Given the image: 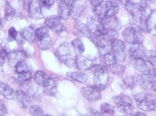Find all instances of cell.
<instances>
[{"label": "cell", "instance_id": "6da1fadb", "mask_svg": "<svg viewBox=\"0 0 156 116\" xmlns=\"http://www.w3.org/2000/svg\"><path fill=\"white\" fill-rule=\"evenodd\" d=\"M118 12V5L115 1H102L96 5L94 8V12L96 17L100 21L107 18L115 16Z\"/></svg>", "mask_w": 156, "mask_h": 116}, {"label": "cell", "instance_id": "7a4b0ae2", "mask_svg": "<svg viewBox=\"0 0 156 116\" xmlns=\"http://www.w3.org/2000/svg\"><path fill=\"white\" fill-rule=\"evenodd\" d=\"M57 55L58 58L69 67H74L76 65L77 52L73 46L69 43L62 44L57 49Z\"/></svg>", "mask_w": 156, "mask_h": 116}, {"label": "cell", "instance_id": "3957f363", "mask_svg": "<svg viewBox=\"0 0 156 116\" xmlns=\"http://www.w3.org/2000/svg\"><path fill=\"white\" fill-rule=\"evenodd\" d=\"M93 72L94 73V83L95 86L99 91H102L107 86L109 81L108 69L105 65H94L92 67Z\"/></svg>", "mask_w": 156, "mask_h": 116}, {"label": "cell", "instance_id": "277c9868", "mask_svg": "<svg viewBox=\"0 0 156 116\" xmlns=\"http://www.w3.org/2000/svg\"><path fill=\"white\" fill-rule=\"evenodd\" d=\"M134 98L138 108L143 111H152L155 109L156 97L153 95L139 93L134 96Z\"/></svg>", "mask_w": 156, "mask_h": 116}, {"label": "cell", "instance_id": "5b68a950", "mask_svg": "<svg viewBox=\"0 0 156 116\" xmlns=\"http://www.w3.org/2000/svg\"><path fill=\"white\" fill-rule=\"evenodd\" d=\"M122 36L126 42L129 44L142 43L144 40L142 31L136 27H129L122 32Z\"/></svg>", "mask_w": 156, "mask_h": 116}, {"label": "cell", "instance_id": "8992f818", "mask_svg": "<svg viewBox=\"0 0 156 116\" xmlns=\"http://www.w3.org/2000/svg\"><path fill=\"white\" fill-rule=\"evenodd\" d=\"M111 44H112V51L117 61H125L127 57V51L123 41L116 38L112 40Z\"/></svg>", "mask_w": 156, "mask_h": 116}, {"label": "cell", "instance_id": "52a82bcc", "mask_svg": "<svg viewBox=\"0 0 156 116\" xmlns=\"http://www.w3.org/2000/svg\"><path fill=\"white\" fill-rule=\"evenodd\" d=\"M115 102H116L117 108L120 112L129 115L133 113V108L132 102L129 97L124 95L118 96L115 98Z\"/></svg>", "mask_w": 156, "mask_h": 116}, {"label": "cell", "instance_id": "ba28073f", "mask_svg": "<svg viewBox=\"0 0 156 116\" xmlns=\"http://www.w3.org/2000/svg\"><path fill=\"white\" fill-rule=\"evenodd\" d=\"M133 65L137 71L142 73H147L153 75L156 71L154 66L150 64L145 58L133 59Z\"/></svg>", "mask_w": 156, "mask_h": 116}, {"label": "cell", "instance_id": "9c48e42d", "mask_svg": "<svg viewBox=\"0 0 156 116\" xmlns=\"http://www.w3.org/2000/svg\"><path fill=\"white\" fill-rule=\"evenodd\" d=\"M82 95L83 97L90 102H96L101 99V91H99L95 86H86L81 89Z\"/></svg>", "mask_w": 156, "mask_h": 116}, {"label": "cell", "instance_id": "30bf717a", "mask_svg": "<svg viewBox=\"0 0 156 116\" xmlns=\"http://www.w3.org/2000/svg\"><path fill=\"white\" fill-rule=\"evenodd\" d=\"M137 83L142 89L145 90H153L156 85V80L153 75L142 73L137 78Z\"/></svg>", "mask_w": 156, "mask_h": 116}, {"label": "cell", "instance_id": "8fae6325", "mask_svg": "<svg viewBox=\"0 0 156 116\" xmlns=\"http://www.w3.org/2000/svg\"><path fill=\"white\" fill-rule=\"evenodd\" d=\"M101 25L107 31H118L121 28V23L115 16L107 18L101 21Z\"/></svg>", "mask_w": 156, "mask_h": 116}, {"label": "cell", "instance_id": "7c38bea8", "mask_svg": "<svg viewBox=\"0 0 156 116\" xmlns=\"http://www.w3.org/2000/svg\"><path fill=\"white\" fill-rule=\"evenodd\" d=\"M145 52L146 50L142 43L130 44L129 54L133 60L138 58H145Z\"/></svg>", "mask_w": 156, "mask_h": 116}, {"label": "cell", "instance_id": "4fadbf2b", "mask_svg": "<svg viewBox=\"0 0 156 116\" xmlns=\"http://www.w3.org/2000/svg\"><path fill=\"white\" fill-rule=\"evenodd\" d=\"M29 15L34 20H40L43 18L42 13V6L39 2H31L29 5Z\"/></svg>", "mask_w": 156, "mask_h": 116}, {"label": "cell", "instance_id": "5bb4252c", "mask_svg": "<svg viewBox=\"0 0 156 116\" xmlns=\"http://www.w3.org/2000/svg\"><path fill=\"white\" fill-rule=\"evenodd\" d=\"M85 7L84 0H74L71 8V15L70 16L73 19H77L83 12Z\"/></svg>", "mask_w": 156, "mask_h": 116}, {"label": "cell", "instance_id": "9a60e30c", "mask_svg": "<svg viewBox=\"0 0 156 116\" xmlns=\"http://www.w3.org/2000/svg\"><path fill=\"white\" fill-rule=\"evenodd\" d=\"M44 25L49 29L61 31L63 26L61 25V18L59 16H50L44 20Z\"/></svg>", "mask_w": 156, "mask_h": 116}, {"label": "cell", "instance_id": "2e32d148", "mask_svg": "<svg viewBox=\"0 0 156 116\" xmlns=\"http://www.w3.org/2000/svg\"><path fill=\"white\" fill-rule=\"evenodd\" d=\"M27 58V55L22 51H13L7 54L9 63L11 66H16L18 62L24 60Z\"/></svg>", "mask_w": 156, "mask_h": 116}, {"label": "cell", "instance_id": "e0dca14e", "mask_svg": "<svg viewBox=\"0 0 156 116\" xmlns=\"http://www.w3.org/2000/svg\"><path fill=\"white\" fill-rule=\"evenodd\" d=\"M95 64L92 60L81 56V55H77L76 58V66L78 69L81 71H88L90 70Z\"/></svg>", "mask_w": 156, "mask_h": 116}, {"label": "cell", "instance_id": "ac0fdd59", "mask_svg": "<svg viewBox=\"0 0 156 116\" xmlns=\"http://www.w3.org/2000/svg\"><path fill=\"white\" fill-rule=\"evenodd\" d=\"M18 104L22 108H27L31 105V100L29 96L23 91H17L15 94Z\"/></svg>", "mask_w": 156, "mask_h": 116}, {"label": "cell", "instance_id": "d6986e66", "mask_svg": "<svg viewBox=\"0 0 156 116\" xmlns=\"http://www.w3.org/2000/svg\"><path fill=\"white\" fill-rule=\"evenodd\" d=\"M43 91L48 96H55L57 91V81L53 77L50 76L43 86Z\"/></svg>", "mask_w": 156, "mask_h": 116}, {"label": "cell", "instance_id": "ffe728a7", "mask_svg": "<svg viewBox=\"0 0 156 116\" xmlns=\"http://www.w3.org/2000/svg\"><path fill=\"white\" fill-rule=\"evenodd\" d=\"M146 29L151 35H156V10H153L146 20Z\"/></svg>", "mask_w": 156, "mask_h": 116}, {"label": "cell", "instance_id": "44dd1931", "mask_svg": "<svg viewBox=\"0 0 156 116\" xmlns=\"http://www.w3.org/2000/svg\"><path fill=\"white\" fill-rule=\"evenodd\" d=\"M72 5L65 2H59L58 16L61 19L67 20L71 15Z\"/></svg>", "mask_w": 156, "mask_h": 116}, {"label": "cell", "instance_id": "7402d4cb", "mask_svg": "<svg viewBox=\"0 0 156 116\" xmlns=\"http://www.w3.org/2000/svg\"><path fill=\"white\" fill-rule=\"evenodd\" d=\"M20 35L28 41L34 42L36 39V31L32 26H27L20 31Z\"/></svg>", "mask_w": 156, "mask_h": 116}, {"label": "cell", "instance_id": "603a6c76", "mask_svg": "<svg viewBox=\"0 0 156 116\" xmlns=\"http://www.w3.org/2000/svg\"><path fill=\"white\" fill-rule=\"evenodd\" d=\"M0 94L7 99H14L16 94L14 90L5 83H0Z\"/></svg>", "mask_w": 156, "mask_h": 116}, {"label": "cell", "instance_id": "cb8c5ba5", "mask_svg": "<svg viewBox=\"0 0 156 116\" xmlns=\"http://www.w3.org/2000/svg\"><path fill=\"white\" fill-rule=\"evenodd\" d=\"M37 44L38 47L40 48L41 50H47V49H50L52 47V45H53L49 34L44 36V37L37 39Z\"/></svg>", "mask_w": 156, "mask_h": 116}, {"label": "cell", "instance_id": "d4e9b609", "mask_svg": "<svg viewBox=\"0 0 156 116\" xmlns=\"http://www.w3.org/2000/svg\"><path fill=\"white\" fill-rule=\"evenodd\" d=\"M100 58H101V62L105 65L110 66L114 65L117 62V60L115 58L114 55H113L112 51L106 53L105 55H100Z\"/></svg>", "mask_w": 156, "mask_h": 116}, {"label": "cell", "instance_id": "484cf974", "mask_svg": "<svg viewBox=\"0 0 156 116\" xmlns=\"http://www.w3.org/2000/svg\"><path fill=\"white\" fill-rule=\"evenodd\" d=\"M50 75H48L45 72L42 71H38L35 73L34 75V81L39 86H43L48 79L49 78Z\"/></svg>", "mask_w": 156, "mask_h": 116}, {"label": "cell", "instance_id": "4316f807", "mask_svg": "<svg viewBox=\"0 0 156 116\" xmlns=\"http://www.w3.org/2000/svg\"><path fill=\"white\" fill-rule=\"evenodd\" d=\"M66 75L74 81L80 83H85L88 78V75L82 72H71V73H68Z\"/></svg>", "mask_w": 156, "mask_h": 116}, {"label": "cell", "instance_id": "83f0119b", "mask_svg": "<svg viewBox=\"0 0 156 116\" xmlns=\"http://www.w3.org/2000/svg\"><path fill=\"white\" fill-rule=\"evenodd\" d=\"M15 69H16V73H24V72H31L32 68L29 62L24 60L18 62L17 65L15 66Z\"/></svg>", "mask_w": 156, "mask_h": 116}, {"label": "cell", "instance_id": "f1b7e54d", "mask_svg": "<svg viewBox=\"0 0 156 116\" xmlns=\"http://www.w3.org/2000/svg\"><path fill=\"white\" fill-rule=\"evenodd\" d=\"M76 28L80 32L82 33L84 36H87L89 38H90L92 36V31L90 30V28L89 27L87 26L86 25L83 24V23H80V22H77L76 23Z\"/></svg>", "mask_w": 156, "mask_h": 116}, {"label": "cell", "instance_id": "f546056e", "mask_svg": "<svg viewBox=\"0 0 156 116\" xmlns=\"http://www.w3.org/2000/svg\"><path fill=\"white\" fill-rule=\"evenodd\" d=\"M4 10H5V18L7 21H9L14 17L15 14H16V10H14L13 7L11 6V5L8 2H5Z\"/></svg>", "mask_w": 156, "mask_h": 116}, {"label": "cell", "instance_id": "4dcf8cb0", "mask_svg": "<svg viewBox=\"0 0 156 116\" xmlns=\"http://www.w3.org/2000/svg\"><path fill=\"white\" fill-rule=\"evenodd\" d=\"M72 45L73 46L76 52L78 53V54L81 55L85 51V46L80 39H78V38L74 39L72 41Z\"/></svg>", "mask_w": 156, "mask_h": 116}, {"label": "cell", "instance_id": "1f68e13d", "mask_svg": "<svg viewBox=\"0 0 156 116\" xmlns=\"http://www.w3.org/2000/svg\"><path fill=\"white\" fill-rule=\"evenodd\" d=\"M31 72H24V73H19L16 75V79L17 82L22 83L26 81L31 80Z\"/></svg>", "mask_w": 156, "mask_h": 116}, {"label": "cell", "instance_id": "d6a6232c", "mask_svg": "<svg viewBox=\"0 0 156 116\" xmlns=\"http://www.w3.org/2000/svg\"><path fill=\"white\" fill-rule=\"evenodd\" d=\"M145 58L150 64L153 66L156 65V51L155 50H149L146 51Z\"/></svg>", "mask_w": 156, "mask_h": 116}, {"label": "cell", "instance_id": "836d02e7", "mask_svg": "<svg viewBox=\"0 0 156 116\" xmlns=\"http://www.w3.org/2000/svg\"><path fill=\"white\" fill-rule=\"evenodd\" d=\"M109 70L112 73H115L116 75H120L121 74L125 71V67L123 65H120V64L116 63L114 65L109 66Z\"/></svg>", "mask_w": 156, "mask_h": 116}, {"label": "cell", "instance_id": "e575fe53", "mask_svg": "<svg viewBox=\"0 0 156 116\" xmlns=\"http://www.w3.org/2000/svg\"><path fill=\"white\" fill-rule=\"evenodd\" d=\"M100 110L102 113H109V114H114L115 113V108L111 104H107V103H104L101 104V107H100Z\"/></svg>", "mask_w": 156, "mask_h": 116}, {"label": "cell", "instance_id": "d590c367", "mask_svg": "<svg viewBox=\"0 0 156 116\" xmlns=\"http://www.w3.org/2000/svg\"><path fill=\"white\" fill-rule=\"evenodd\" d=\"M29 111L30 113L32 115H37V116H41L43 115V111H42V108L37 105H31L29 108Z\"/></svg>", "mask_w": 156, "mask_h": 116}, {"label": "cell", "instance_id": "8d00e7d4", "mask_svg": "<svg viewBox=\"0 0 156 116\" xmlns=\"http://www.w3.org/2000/svg\"><path fill=\"white\" fill-rule=\"evenodd\" d=\"M125 2L131 3L133 5H141V6L147 7V4L146 0H125Z\"/></svg>", "mask_w": 156, "mask_h": 116}, {"label": "cell", "instance_id": "74e56055", "mask_svg": "<svg viewBox=\"0 0 156 116\" xmlns=\"http://www.w3.org/2000/svg\"><path fill=\"white\" fill-rule=\"evenodd\" d=\"M39 2L41 6L46 7V8H50L54 3L55 0H39Z\"/></svg>", "mask_w": 156, "mask_h": 116}, {"label": "cell", "instance_id": "f35d334b", "mask_svg": "<svg viewBox=\"0 0 156 116\" xmlns=\"http://www.w3.org/2000/svg\"><path fill=\"white\" fill-rule=\"evenodd\" d=\"M8 53L5 49L0 48V65H2L5 61V59Z\"/></svg>", "mask_w": 156, "mask_h": 116}, {"label": "cell", "instance_id": "ab89813d", "mask_svg": "<svg viewBox=\"0 0 156 116\" xmlns=\"http://www.w3.org/2000/svg\"><path fill=\"white\" fill-rule=\"evenodd\" d=\"M8 34L9 36L12 38V39H16V37H17L18 33L14 27H11L8 31Z\"/></svg>", "mask_w": 156, "mask_h": 116}, {"label": "cell", "instance_id": "60d3db41", "mask_svg": "<svg viewBox=\"0 0 156 116\" xmlns=\"http://www.w3.org/2000/svg\"><path fill=\"white\" fill-rule=\"evenodd\" d=\"M7 113L6 107L5 105V103L3 101L0 100V115H5Z\"/></svg>", "mask_w": 156, "mask_h": 116}, {"label": "cell", "instance_id": "b9f144b4", "mask_svg": "<svg viewBox=\"0 0 156 116\" xmlns=\"http://www.w3.org/2000/svg\"><path fill=\"white\" fill-rule=\"evenodd\" d=\"M135 115H144V113H136V114H135Z\"/></svg>", "mask_w": 156, "mask_h": 116}, {"label": "cell", "instance_id": "7bdbcfd3", "mask_svg": "<svg viewBox=\"0 0 156 116\" xmlns=\"http://www.w3.org/2000/svg\"><path fill=\"white\" fill-rule=\"evenodd\" d=\"M150 2H151L152 3H153V4H155V5H156V0H150Z\"/></svg>", "mask_w": 156, "mask_h": 116}, {"label": "cell", "instance_id": "ee69618b", "mask_svg": "<svg viewBox=\"0 0 156 116\" xmlns=\"http://www.w3.org/2000/svg\"><path fill=\"white\" fill-rule=\"evenodd\" d=\"M153 90H154V91H156V85L155 86V87H154V89H153Z\"/></svg>", "mask_w": 156, "mask_h": 116}, {"label": "cell", "instance_id": "f6af8a7d", "mask_svg": "<svg viewBox=\"0 0 156 116\" xmlns=\"http://www.w3.org/2000/svg\"><path fill=\"white\" fill-rule=\"evenodd\" d=\"M0 66H1V65H0Z\"/></svg>", "mask_w": 156, "mask_h": 116}]
</instances>
